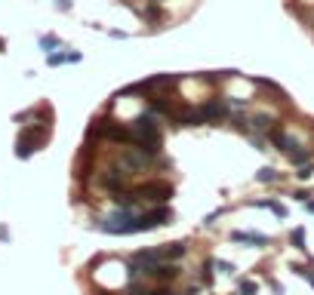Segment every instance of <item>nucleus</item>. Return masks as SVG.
<instances>
[{"label":"nucleus","instance_id":"f257e3e1","mask_svg":"<svg viewBox=\"0 0 314 295\" xmlns=\"http://www.w3.org/2000/svg\"><path fill=\"white\" fill-rule=\"evenodd\" d=\"M96 228L105 231V234H139V231H151L148 222H145V215H136L133 209H120V206H117V212L99 219Z\"/></svg>","mask_w":314,"mask_h":295},{"label":"nucleus","instance_id":"7ed1b4c3","mask_svg":"<svg viewBox=\"0 0 314 295\" xmlns=\"http://www.w3.org/2000/svg\"><path fill=\"white\" fill-rule=\"evenodd\" d=\"M228 111H231V102L222 99V95H213V99H207V102L200 105L204 123H222V120L228 117Z\"/></svg>","mask_w":314,"mask_h":295},{"label":"nucleus","instance_id":"bb28decb","mask_svg":"<svg viewBox=\"0 0 314 295\" xmlns=\"http://www.w3.org/2000/svg\"><path fill=\"white\" fill-rule=\"evenodd\" d=\"M148 3H160V0H148Z\"/></svg>","mask_w":314,"mask_h":295},{"label":"nucleus","instance_id":"6e6552de","mask_svg":"<svg viewBox=\"0 0 314 295\" xmlns=\"http://www.w3.org/2000/svg\"><path fill=\"white\" fill-rule=\"evenodd\" d=\"M43 142V132H34V129H25L22 135H19V145H15V154L19 157H31L34 151H37V145Z\"/></svg>","mask_w":314,"mask_h":295},{"label":"nucleus","instance_id":"423d86ee","mask_svg":"<svg viewBox=\"0 0 314 295\" xmlns=\"http://www.w3.org/2000/svg\"><path fill=\"white\" fill-rule=\"evenodd\" d=\"M126 179H130V172H126L123 166H111V169H105V172L99 175V185H102V188H108V191L114 194V191H123Z\"/></svg>","mask_w":314,"mask_h":295},{"label":"nucleus","instance_id":"f03ea898","mask_svg":"<svg viewBox=\"0 0 314 295\" xmlns=\"http://www.w3.org/2000/svg\"><path fill=\"white\" fill-rule=\"evenodd\" d=\"M148 163H151V154H148L145 148H139V145L123 148V151H120V157H117V166H123L130 175H133V172H139V169H145Z\"/></svg>","mask_w":314,"mask_h":295},{"label":"nucleus","instance_id":"6ab92c4d","mask_svg":"<svg viewBox=\"0 0 314 295\" xmlns=\"http://www.w3.org/2000/svg\"><path fill=\"white\" fill-rule=\"evenodd\" d=\"M40 46H43L46 52H52V49H56V46H62V43H59V37H52V34H46V37H40Z\"/></svg>","mask_w":314,"mask_h":295},{"label":"nucleus","instance_id":"20e7f679","mask_svg":"<svg viewBox=\"0 0 314 295\" xmlns=\"http://www.w3.org/2000/svg\"><path fill=\"white\" fill-rule=\"evenodd\" d=\"M139 200H148V203H167L173 197V185L170 182H145L142 188H136Z\"/></svg>","mask_w":314,"mask_h":295},{"label":"nucleus","instance_id":"4468645a","mask_svg":"<svg viewBox=\"0 0 314 295\" xmlns=\"http://www.w3.org/2000/svg\"><path fill=\"white\" fill-rule=\"evenodd\" d=\"M163 249V259L167 262H176V259H182L188 249H185V243H170V246H160Z\"/></svg>","mask_w":314,"mask_h":295},{"label":"nucleus","instance_id":"412c9836","mask_svg":"<svg viewBox=\"0 0 314 295\" xmlns=\"http://www.w3.org/2000/svg\"><path fill=\"white\" fill-rule=\"evenodd\" d=\"M256 289H259V286H256L253 280H244V283H241V295H256Z\"/></svg>","mask_w":314,"mask_h":295},{"label":"nucleus","instance_id":"4be33fe9","mask_svg":"<svg viewBox=\"0 0 314 295\" xmlns=\"http://www.w3.org/2000/svg\"><path fill=\"white\" fill-rule=\"evenodd\" d=\"M299 179H311V163H305V166H299V172H296Z\"/></svg>","mask_w":314,"mask_h":295},{"label":"nucleus","instance_id":"39448f33","mask_svg":"<svg viewBox=\"0 0 314 295\" xmlns=\"http://www.w3.org/2000/svg\"><path fill=\"white\" fill-rule=\"evenodd\" d=\"M170 117L176 120V126H200V123H204V114H200V108H194V105H176V108L170 111Z\"/></svg>","mask_w":314,"mask_h":295},{"label":"nucleus","instance_id":"aec40b11","mask_svg":"<svg viewBox=\"0 0 314 295\" xmlns=\"http://www.w3.org/2000/svg\"><path fill=\"white\" fill-rule=\"evenodd\" d=\"M210 265H213V268H219L222 274H234V265H231V262H213V259H210Z\"/></svg>","mask_w":314,"mask_h":295},{"label":"nucleus","instance_id":"9d476101","mask_svg":"<svg viewBox=\"0 0 314 295\" xmlns=\"http://www.w3.org/2000/svg\"><path fill=\"white\" fill-rule=\"evenodd\" d=\"M231 240H234V243H250V246H265V243H268L265 234H253V231H234Z\"/></svg>","mask_w":314,"mask_h":295},{"label":"nucleus","instance_id":"dca6fc26","mask_svg":"<svg viewBox=\"0 0 314 295\" xmlns=\"http://www.w3.org/2000/svg\"><path fill=\"white\" fill-rule=\"evenodd\" d=\"M142 18H145V22H163L160 3H148V9H142Z\"/></svg>","mask_w":314,"mask_h":295},{"label":"nucleus","instance_id":"2eb2a0df","mask_svg":"<svg viewBox=\"0 0 314 295\" xmlns=\"http://www.w3.org/2000/svg\"><path fill=\"white\" fill-rule=\"evenodd\" d=\"M287 157H290V163H293V166H305V163H308V157H311V154H308V151H305V148H302V145H296V148H293V151H290V154H287Z\"/></svg>","mask_w":314,"mask_h":295},{"label":"nucleus","instance_id":"1a4fd4ad","mask_svg":"<svg viewBox=\"0 0 314 295\" xmlns=\"http://www.w3.org/2000/svg\"><path fill=\"white\" fill-rule=\"evenodd\" d=\"M145 215V222H148V228L154 231V228H160V225H170L173 222V209L170 206H163V203H157L154 209H148V212H142Z\"/></svg>","mask_w":314,"mask_h":295},{"label":"nucleus","instance_id":"a878e982","mask_svg":"<svg viewBox=\"0 0 314 295\" xmlns=\"http://www.w3.org/2000/svg\"><path fill=\"white\" fill-rule=\"evenodd\" d=\"M308 283H311V286H314V271H311V274H308Z\"/></svg>","mask_w":314,"mask_h":295},{"label":"nucleus","instance_id":"0eeeda50","mask_svg":"<svg viewBox=\"0 0 314 295\" xmlns=\"http://www.w3.org/2000/svg\"><path fill=\"white\" fill-rule=\"evenodd\" d=\"M182 77L179 74H157V77H148L139 83V92H157V89H167V86H176Z\"/></svg>","mask_w":314,"mask_h":295},{"label":"nucleus","instance_id":"f8f14e48","mask_svg":"<svg viewBox=\"0 0 314 295\" xmlns=\"http://www.w3.org/2000/svg\"><path fill=\"white\" fill-rule=\"evenodd\" d=\"M253 206H262V209H271L278 219H287V206L278 203V200H253Z\"/></svg>","mask_w":314,"mask_h":295},{"label":"nucleus","instance_id":"a211bd4d","mask_svg":"<svg viewBox=\"0 0 314 295\" xmlns=\"http://www.w3.org/2000/svg\"><path fill=\"white\" fill-rule=\"evenodd\" d=\"M290 243H293V249L305 252V249H308V246H305V228H296V231L290 234Z\"/></svg>","mask_w":314,"mask_h":295},{"label":"nucleus","instance_id":"9b49d317","mask_svg":"<svg viewBox=\"0 0 314 295\" xmlns=\"http://www.w3.org/2000/svg\"><path fill=\"white\" fill-rule=\"evenodd\" d=\"M179 274H182V271H179L176 265H170V262H163V265H160V268L154 271V280H160V283H173V280H176Z\"/></svg>","mask_w":314,"mask_h":295},{"label":"nucleus","instance_id":"5701e85b","mask_svg":"<svg viewBox=\"0 0 314 295\" xmlns=\"http://www.w3.org/2000/svg\"><path fill=\"white\" fill-rule=\"evenodd\" d=\"M293 197H296V200H299V203H308V194H305V191H296V194H293Z\"/></svg>","mask_w":314,"mask_h":295},{"label":"nucleus","instance_id":"393cba45","mask_svg":"<svg viewBox=\"0 0 314 295\" xmlns=\"http://www.w3.org/2000/svg\"><path fill=\"white\" fill-rule=\"evenodd\" d=\"M305 209H308V212H314V200H308V203H305Z\"/></svg>","mask_w":314,"mask_h":295},{"label":"nucleus","instance_id":"f3484780","mask_svg":"<svg viewBox=\"0 0 314 295\" xmlns=\"http://www.w3.org/2000/svg\"><path fill=\"white\" fill-rule=\"evenodd\" d=\"M281 179V172L274 169V166H262L259 172H256V182H262V185H268V182H278Z\"/></svg>","mask_w":314,"mask_h":295},{"label":"nucleus","instance_id":"b1692460","mask_svg":"<svg viewBox=\"0 0 314 295\" xmlns=\"http://www.w3.org/2000/svg\"><path fill=\"white\" fill-rule=\"evenodd\" d=\"M59 3V9H71V0H56Z\"/></svg>","mask_w":314,"mask_h":295},{"label":"nucleus","instance_id":"ddd939ff","mask_svg":"<svg viewBox=\"0 0 314 295\" xmlns=\"http://www.w3.org/2000/svg\"><path fill=\"white\" fill-rule=\"evenodd\" d=\"M52 68L56 65H65V62H80V52H49V58H46Z\"/></svg>","mask_w":314,"mask_h":295}]
</instances>
